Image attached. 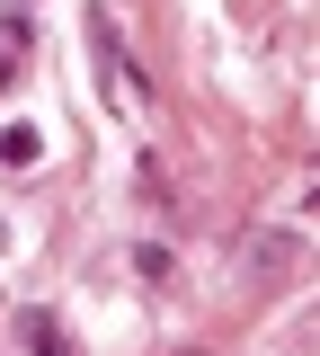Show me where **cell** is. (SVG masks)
Returning <instances> with one entry per match:
<instances>
[{
  "label": "cell",
  "mask_w": 320,
  "mask_h": 356,
  "mask_svg": "<svg viewBox=\"0 0 320 356\" xmlns=\"http://www.w3.org/2000/svg\"><path fill=\"white\" fill-rule=\"evenodd\" d=\"M90 63H98L107 107H116L125 125H142V116H151V81L134 72V54H125V36H116V18H107V9H90Z\"/></svg>",
  "instance_id": "obj_1"
},
{
  "label": "cell",
  "mask_w": 320,
  "mask_h": 356,
  "mask_svg": "<svg viewBox=\"0 0 320 356\" xmlns=\"http://www.w3.org/2000/svg\"><path fill=\"white\" fill-rule=\"evenodd\" d=\"M18 339H27V356H81V348H71V330H62L45 303H27V312H18Z\"/></svg>",
  "instance_id": "obj_2"
},
{
  "label": "cell",
  "mask_w": 320,
  "mask_h": 356,
  "mask_svg": "<svg viewBox=\"0 0 320 356\" xmlns=\"http://www.w3.org/2000/svg\"><path fill=\"white\" fill-rule=\"evenodd\" d=\"M36 152H45V143H36V125H0V161H9V170H27Z\"/></svg>",
  "instance_id": "obj_3"
}]
</instances>
